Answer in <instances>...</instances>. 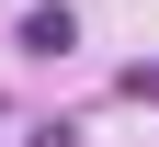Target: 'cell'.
<instances>
[{
    "label": "cell",
    "instance_id": "6da1fadb",
    "mask_svg": "<svg viewBox=\"0 0 159 147\" xmlns=\"http://www.w3.org/2000/svg\"><path fill=\"white\" fill-rule=\"evenodd\" d=\"M68 45H80L68 11H23V57H68Z\"/></svg>",
    "mask_w": 159,
    "mask_h": 147
},
{
    "label": "cell",
    "instance_id": "7a4b0ae2",
    "mask_svg": "<svg viewBox=\"0 0 159 147\" xmlns=\"http://www.w3.org/2000/svg\"><path fill=\"white\" fill-rule=\"evenodd\" d=\"M125 102H159V68H125Z\"/></svg>",
    "mask_w": 159,
    "mask_h": 147
}]
</instances>
